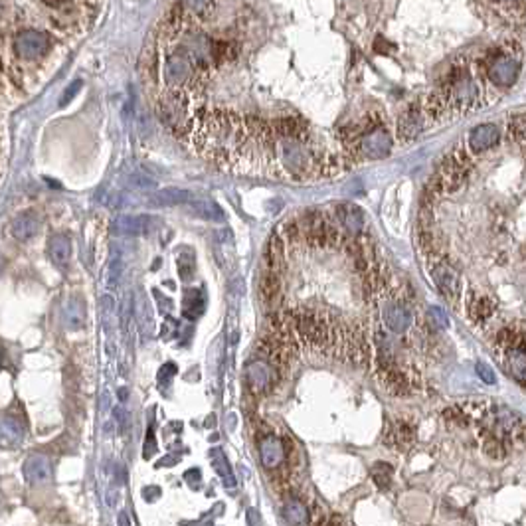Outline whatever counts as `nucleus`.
Instances as JSON below:
<instances>
[{
	"label": "nucleus",
	"instance_id": "nucleus-1",
	"mask_svg": "<svg viewBox=\"0 0 526 526\" xmlns=\"http://www.w3.org/2000/svg\"><path fill=\"white\" fill-rule=\"evenodd\" d=\"M483 68L481 62L469 64L467 60L455 62L447 69L439 85L429 93L421 107L426 121L437 123L443 119H453L479 109L483 103ZM487 80V78H484Z\"/></svg>",
	"mask_w": 526,
	"mask_h": 526
},
{
	"label": "nucleus",
	"instance_id": "nucleus-2",
	"mask_svg": "<svg viewBox=\"0 0 526 526\" xmlns=\"http://www.w3.org/2000/svg\"><path fill=\"white\" fill-rule=\"evenodd\" d=\"M523 55L525 54L518 42L507 40L489 48L479 62L489 83L498 89H507V87H512L520 75Z\"/></svg>",
	"mask_w": 526,
	"mask_h": 526
},
{
	"label": "nucleus",
	"instance_id": "nucleus-3",
	"mask_svg": "<svg viewBox=\"0 0 526 526\" xmlns=\"http://www.w3.org/2000/svg\"><path fill=\"white\" fill-rule=\"evenodd\" d=\"M471 168H473V158H471L469 151L465 147L463 149L457 147L455 151L445 156V161L439 166V170L435 172V176L429 180L428 188L431 190V194L455 192L469 176Z\"/></svg>",
	"mask_w": 526,
	"mask_h": 526
},
{
	"label": "nucleus",
	"instance_id": "nucleus-4",
	"mask_svg": "<svg viewBox=\"0 0 526 526\" xmlns=\"http://www.w3.org/2000/svg\"><path fill=\"white\" fill-rule=\"evenodd\" d=\"M497 350L500 362L509 376H512L526 390V336L512 329H502L497 334Z\"/></svg>",
	"mask_w": 526,
	"mask_h": 526
},
{
	"label": "nucleus",
	"instance_id": "nucleus-5",
	"mask_svg": "<svg viewBox=\"0 0 526 526\" xmlns=\"http://www.w3.org/2000/svg\"><path fill=\"white\" fill-rule=\"evenodd\" d=\"M281 374H283V370L277 366L275 362L260 352L246 366V382H248V388L253 394L262 396V394H267L271 388L275 386L279 378H281Z\"/></svg>",
	"mask_w": 526,
	"mask_h": 526
},
{
	"label": "nucleus",
	"instance_id": "nucleus-6",
	"mask_svg": "<svg viewBox=\"0 0 526 526\" xmlns=\"http://www.w3.org/2000/svg\"><path fill=\"white\" fill-rule=\"evenodd\" d=\"M433 265H431V279L433 283L437 285V289L442 291L443 295L451 301V303H457L459 301V295H461V279H459V273L455 269L449 265V263L442 262L437 257H429Z\"/></svg>",
	"mask_w": 526,
	"mask_h": 526
},
{
	"label": "nucleus",
	"instance_id": "nucleus-7",
	"mask_svg": "<svg viewBox=\"0 0 526 526\" xmlns=\"http://www.w3.org/2000/svg\"><path fill=\"white\" fill-rule=\"evenodd\" d=\"M14 52L22 60H38L48 50V36L38 30H20L12 40Z\"/></svg>",
	"mask_w": 526,
	"mask_h": 526
},
{
	"label": "nucleus",
	"instance_id": "nucleus-8",
	"mask_svg": "<svg viewBox=\"0 0 526 526\" xmlns=\"http://www.w3.org/2000/svg\"><path fill=\"white\" fill-rule=\"evenodd\" d=\"M260 457L267 471H279L287 461V449L281 437L273 433H265L260 439Z\"/></svg>",
	"mask_w": 526,
	"mask_h": 526
},
{
	"label": "nucleus",
	"instance_id": "nucleus-9",
	"mask_svg": "<svg viewBox=\"0 0 526 526\" xmlns=\"http://www.w3.org/2000/svg\"><path fill=\"white\" fill-rule=\"evenodd\" d=\"M426 127V115H424V107L421 103H412L408 109L401 113L396 133L401 143H410L414 138L419 137V133Z\"/></svg>",
	"mask_w": 526,
	"mask_h": 526
},
{
	"label": "nucleus",
	"instance_id": "nucleus-10",
	"mask_svg": "<svg viewBox=\"0 0 526 526\" xmlns=\"http://www.w3.org/2000/svg\"><path fill=\"white\" fill-rule=\"evenodd\" d=\"M382 317H384V323H386L388 329L392 332H396V334L406 332L414 325V313H412V309L403 303L401 299L388 301L384 305V309H382Z\"/></svg>",
	"mask_w": 526,
	"mask_h": 526
},
{
	"label": "nucleus",
	"instance_id": "nucleus-11",
	"mask_svg": "<svg viewBox=\"0 0 526 526\" xmlns=\"http://www.w3.org/2000/svg\"><path fill=\"white\" fill-rule=\"evenodd\" d=\"M115 232L125 235H145L151 234L152 230L156 228V220L151 216H121L113 221Z\"/></svg>",
	"mask_w": 526,
	"mask_h": 526
},
{
	"label": "nucleus",
	"instance_id": "nucleus-12",
	"mask_svg": "<svg viewBox=\"0 0 526 526\" xmlns=\"http://www.w3.org/2000/svg\"><path fill=\"white\" fill-rule=\"evenodd\" d=\"M500 138V133L495 125L484 123L475 127L467 137V149L473 152H483L487 149H493Z\"/></svg>",
	"mask_w": 526,
	"mask_h": 526
},
{
	"label": "nucleus",
	"instance_id": "nucleus-13",
	"mask_svg": "<svg viewBox=\"0 0 526 526\" xmlns=\"http://www.w3.org/2000/svg\"><path fill=\"white\" fill-rule=\"evenodd\" d=\"M42 220L40 216L36 212H22L18 214L12 220V226H10V232H12L14 239L18 242H30L32 237H36V234L40 232Z\"/></svg>",
	"mask_w": 526,
	"mask_h": 526
},
{
	"label": "nucleus",
	"instance_id": "nucleus-14",
	"mask_svg": "<svg viewBox=\"0 0 526 526\" xmlns=\"http://www.w3.org/2000/svg\"><path fill=\"white\" fill-rule=\"evenodd\" d=\"M334 214H336V220L338 224L348 230L350 235H360L366 221H364V214L360 212V208L352 206V204H338L334 208Z\"/></svg>",
	"mask_w": 526,
	"mask_h": 526
},
{
	"label": "nucleus",
	"instance_id": "nucleus-15",
	"mask_svg": "<svg viewBox=\"0 0 526 526\" xmlns=\"http://www.w3.org/2000/svg\"><path fill=\"white\" fill-rule=\"evenodd\" d=\"M495 12L509 22L520 24L526 20V0H489Z\"/></svg>",
	"mask_w": 526,
	"mask_h": 526
},
{
	"label": "nucleus",
	"instance_id": "nucleus-16",
	"mask_svg": "<svg viewBox=\"0 0 526 526\" xmlns=\"http://www.w3.org/2000/svg\"><path fill=\"white\" fill-rule=\"evenodd\" d=\"M48 255L55 265H66L71 257V244H69L68 235L55 234L48 242Z\"/></svg>",
	"mask_w": 526,
	"mask_h": 526
},
{
	"label": "nucleus",
	"instance_id": "nucleus-17",
	"mask_svg": "<svg viewBox=\"0 0 526 526\" xmlns=\"http://www.w3.org/2000/svg\"><path fill=\"white\" fill-rule=\"evenodd\" d=\"M24 471H26V479L30 483H46L50 479V463L42 455L28 457Z\"/></svg>",
	"mask_w": 526,
	"mask_h": 526
},
{
	"label": "nucleus",
	"instance_id": "nucleus-18",
	"mask_svg": "<svg viewBox=\"0 0 526 526\" xmlns=\"http://www.w3.org/2000/svg\"><path fill=\"white\" fill-rule=\"evenodd\" d=\"M285 523L289 525H307L309 523V511L299 498H287L283 507Z\"/></svg>",
	"mask_w": 526,
	"mask_h": 526
},
{
	"label": "nucleus",
	"instance_id": "nucleus-19",
	"mask_svg": "<svg viewBox=\"0 0 526 526\" xmlns=\"http://www.w3.org/2000/svg\"><path fill=\"white\" fill-rule=\"evenodd\" d=\"M497 305L491 297L487 295H481V297H475L469 305V315L475 323H483L487 318H491V315L495 313Z\"/></svg>",
	"mask_w": 526,
	"mask_h": 526
},
{
	"label": "nucleus",
	"instance_id": "nucleus-20",
	"mask_svg": "<svg viewBox=\"0 0 526 526\" xmlns=\"http://www.w3.org/2000/svg\"><path fill=\"white\" fill-rule=\"evenodd\" d=\"M156 198L152 200L156 206H176V204H186V202H192V194L186 192V190H180V188H166V190H161L158 194H154Z\"/></svg>",
	"mask_w": 526,
	"mask_h": 526
},
{
	"label": "nucleus",
	"instance_id": "nucleus-21",
	"mask_svg": "<svg viewBox=\"0 0 526 526\" xmlns=\"http://www.w3.org/2000/svg\"><path fill=\"white\" fill-rule=\"evenodd\" d=\"M412 442H414V428L406 421L396 424L394 428L390 429L386 437V443L392 447H408Z\"/></svg>",
	"mask_w": 526,
	"mask_h": 526
},
{
	"label": "nucleus",
	"instance_id": "nucleus-22",
	"mask_svg": "<svg viewBox=\"0 0 526 526\" xmlns=\"http://www.w3.org/2000/svg\"><path fill=\"white\" fill-rule=\"evenodd\" d=\"M184 12L188 14L190 20H196V18H206L208 14L214 10L216 6V0H180Z\"/></svg>",
	"mask_w": 526,
	"mask_h": 526
},
{
	"label": "nucleus",
	"instance_id": "nucleus-23",
	"mask_svg": "<svg viewBox=\"0 0 526 526\" xmlns=\"http://www.w3.org/2000/svg\"><path fill=\"white\" fill-rule=\"evenodd\" d=\"M509 133L516 140V145L525 151L526 154V113L525 115H514L509 121Z\"/></svg>",
	"mask_w": 526,
	"mask_h": 526
},
{
	"label": "nucleus",
	"instance_id": "nucleus-24",
	"mask_svg": "<svg viewBox=\"0 0 526 526\" xmlns=\"http://www.w3.org/2000/svg\"><path fill=\"white\" fill-rule=\"evenodd\" d=\"M370 473H372V479L376 481V484L382 487V489H386L390 481H392V467L388 463H374Z\"/></svg>",
	"mask_w": 526,
	"mask_h": 526
},
{
	"label": "nucleus",
	"instance_id": "nucleus-25",
	"mask_svg": "<svg viewBox=\"0 0 526 526\" xmlns=\"http://www.w3.org/2000/svg\"><path fill=\"white\" fill-rule=\"evenodd\" d=\"M4 437H8L10 447H12L14 443H18V439H20V433H18L16 424H12V421H2V424H0V447L4 445Z\"/></svg>",
	"mask_w": 526,
	"mask_h": 526
},
{
	"label": "nucleus",
	"instance_id": "nucleus-26",
	"mask_svg": "<svg viewBox=\"0 0 526 526\" xmlns=\"http://www.w3.org/2000/svg\"><path fill=\"white\" fill-rule=\"evenodd\" d=\"M429 320H431L435 327H439V329H445V327L449 325L447 313L443 311L442 307H431V309H429Z\"/></svg>",
	"mask_w": 526,
	"mask_h": 526
},
{
	"label": "nucleus",
	"instance_id": "nucleus-27",
	"mask_svg": "<svg viewBox=\"0 0 526 526\" xmlns=\"http://www.w3.org/2000/svg\"><path fill=\"white\" fill-rule=\"evenodd\" d=\"M475 370H477V376L483 380L484 384H495V382H497V376H495V372H493V370H491L484 362H479Z\"/></svg>",
	"mask_w": 526,
	"mask_h": 526
},
{
	"label": "nucleus",
	"instance_id": "nucleus-28",
	"mask_svg": "<svg viewBox=\"0 0 526 526\" xmlns=\"http://www.w3.org/2000/svg\"><path fill=\"white\" fill-rule=\"evenodd\" d=\"M75 89H80V82L71 83V87H69L68 91H66V99H64V101H62V105H66V103H68L69 99H71V97H73V91H75Z\"/></svg>",
	"mask_w": 526,
	"mask_h": 526
},
{
	"label": "nucleus",
	"instance_id": "nucleus-29",
	"mask_svg": "<svg viewBox=\"0 0 526 526\" xmlns=\"http://www.w3.org/2000/svg\"><path fill=\"white\" fill-rule=\"evenodd\" d=\"M2 265H4V262H2V257H0V269H2Z\"/></svg>",
	"mask_w": 526,
	"mask_h": 526
}]
</instances>
